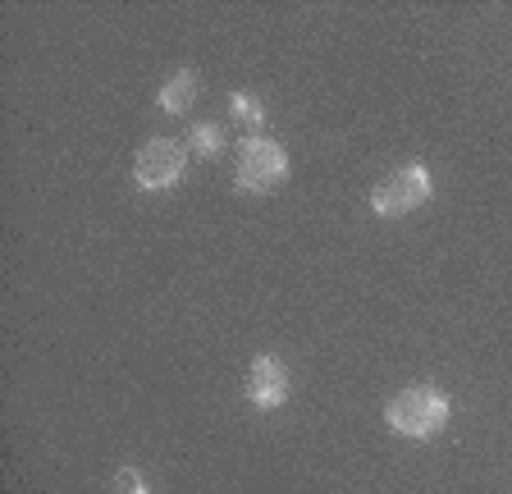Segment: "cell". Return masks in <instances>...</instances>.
Wrapping results in <instances>:
<instances>
[{
  "instance_id": "obj_1",
  "label": "cell",
  "mask_w": 512,
  "mask_h": 494,
  "mask_svg": "<svg viewBox=\"0 0 512 494\" xmlns=\"http://www.w3.org/2000/svg\"><path fill=\"white\" fill-rule=\"evenodd\" d=\"M448 398L430 385H412L403 394L389 398V408H384V421L394 435H407V440H430L439 430L448 426Z\"/></svg>"
},
{
  "instance_id": "obj_2",
  "label": "cell",
  "mask_w": 512,
  "mask_h": 494,
  "mask_svg": "<svg viewBox=\"0 0 512 494\" xmlns=\"http://www.w3.org/2000/svg\"><path fill=\"white\" fill-rule=\"evenodd\" d=\"M284 179H288V151L279 147L275 138L252 133V138L238 147V188H243V193H270V188H279Z\"/></svg>"
},
{
  "instance_id": "obj_3",
  "label": "cell",
  "mask_w": 512,
  "mask_h": 494,
  "mask_svg": "<svg viewBox=\"0 0 512 494\" xmlns=\"http://www.w3.org/2000/svg\"><path fill=\"white\" fill-rule=\"evenodd\" d=\"M430 188H435V183H430L426 165H416V161L412 165H398L389 179L375 183L371 211L375 215H389V220H394V215H407V211H416L421 202H430Z\"/></svg>"
},
{
  "instance_id": "obj_4",
  "label": "cell",
  "mask_w": 512,
  "mask_h": 494,
  "mask_svg": "<svg viewBox=\"0 0 512 494\" xmlns=\"http://www.w3.org/2000/svg\"><path fill=\"white\" fill-rule=\"evenodd\" d=\"M183 165H188V151H183L179 142L151 138L147 147L138 151V161H133V179H138V188H147V193H165V188H174V183L183 179Z\"/></svg>"
},
{
  "instance_id": "obj_5",
  "label": "cell",
  "mask_w": 512,
  "mask_h": 494,
  "mask_svg": "<svg viewBox=\"0 0 512 494\" xmlns=\"http://www.w3.org/2000/svg\"><path fill=\"white\" fill-rule=\"evenodd\" d=\"M247 398H252V408L261 412H275L288 403V366L279 357H256L252 371H247Z\"/></svg>"
},
{
  "instance_id": "obj_6",
  "label": "cell",
  "mask_w": 512,
  "mask_h": 494,
  "mask_svg": "<svg viewBox=\"0 0 512 494\" xmlns=\"http://www.w3.org/2000/svg\"><path fill=\"white\" fill-rule=\"evenodd\" d=\"M197 74H192V69H183V74H174L170 83L160 87V110H165V115H188V106L192 101H197Z\"/></svg>"
},
{
  "instance_id": "obj_7",
  "label": "cell",
  "mask_w": 512,
  "mask_h": 494,
  "mask_svg": "<svg viewBox=\"0 0 512 494\" xmlns=\"http://www.w3.org/2000/svg\"><path fill=\"white\" fill-rule=\"evenodd\" d=\"M188 151L192 156H202V161L220 156L224 151V129L220 124H197V129H188Z\"/></svg>"
},
{
  "instance_id": "obj_8",
  "label": "cell",
  "mask_w": 512,
  "mask_h": 494,
  "mask_svg": "<svg viewBox=\"0 0 512 494\" xmlns=\"http://www.w3.org/2000/svg\"><path fill=\"white\" fill-rule=\"evenodd\" d=\"M229 110H234V124H238V129H261V124H266V106H261L256 97H247V92H234Z\"/></svg>"
},
{
  "instance_id": "obj_9",
  "label": "cell",
  "mask_w": 512,
  "mask_h": 494,
  "mask_svg": "<svg viewBox=\"0 0 512 494\" xmlns=\"http://www.w3.org/2000/svg\"><path fill=\"white\" fill-rule=\"evenodd\" d=\"M110 490L115 494H151V485H147V476H142L138 467H119L115 481H110Z\"/></svg>"
}]
</instances>
